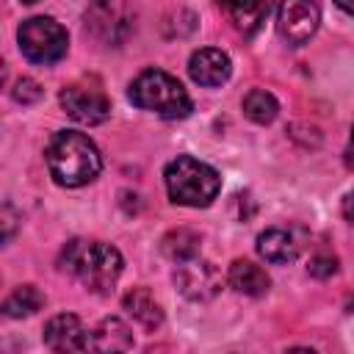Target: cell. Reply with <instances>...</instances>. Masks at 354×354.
I'll return each mask as SVG.
<instances>
[{
    "instance_id": "14",
    "label": "cell",
    "mask_w": 354,
    "mask_h": 354,
    "mask_svg": "<svg viewBox=\"0 0 354 354\" xmlns=\"http://www.w3.org/2000/svg\"><path fill=\"white\" fill-rule=\"evenodd\" d=\"M88 348H94V351H127V348H133L130 326L122 318H102L100 326L91 332Z\"/></svg>"
},
{
    "instance_id": "4",
    "label": "cell",
    "mask_w": 354,
    "mask_h": 354,
    "mask_svg": "<svg viewBox=\"0 0 354 354\" xmlns=\"http://www.w3.org/2000/svg\"><path fill=\"white\" fill-rule=\"evenodd\" d=\"M130 100L133 105L152 111L163 119H185L191 113V97L183 88V83L160 69H147L130 83Z\"/></svg>"
},
{
    "instance_id": "24",
    "label": "cell",
    "mask_w": 354,
    "mask_h": 354,
    "mask_svg": "<svg viewBox=\"0 0 354 354\" xmlns=\"http://www.w3.org/2000/svg\"><path fill=\"white\" fill-rule=\"evenodd\" d=\"M343 216H346L348 221H354V191L343 199Z\"/></svg>"
},
{
    "instance_id": "21",
    "label": "cell",
    "mask_w": 354,
    "mask_h": 354,
    "mask_svg": "<svg viewBox=\"0 0 354 354\" xmlns=\"http://www.w3.org/2000/svg\"><path fill=\"white\" fill-rule=\"evenodd\" d=\"M307 271L313 274V277H332L335 271H337V260L335 257H329V254H318V257H313L310 260V266H307Z\"/></svg>"
},
{
    "instance_id": "13",
    "label": "cell",
    "mask_w": 354,
    "mask_h": 354,
    "mask_svg": "<svg viewBox=\"0 0 354 354\" xmlns=\"http://www.w3.org/2000/svg\"><path fill=\"white\" fill-rule=\"evenodd\" d=\"M227 282H230V288H235L243 296H266L271 288L268 274L252 260H232V266L227 271Z\"/></svg>"
},
{
    "instance_id": "15",
    "label": "cell",
    "mask_w": 354,
    "mask_h": 354,
    "mask_svg": "<svg viewBox=\"0 0 354 354\" xmlns=\"http://www.w3.org/2000/svg\"><path fill=\"white\" fill-rule=\"evenodd\" d=\"M257 252L268 263H290L296 257V252H299V243L293 241V235L288 230L271 227V230L257 235Z\"/></svg>"
},
{
    "instance_id": "20",
    "label": "cell",
    "mask_w": 354,
    "mask_h": 354,
    "mask_svg": "<svg viewBox=\"0 0 354 354\" xmlns=\"http://www.w3.org/2000/svg\"><path fill=\"white\" fill-rule=\"evenodd\" d=\"M11 97H14L17 102H22V105H30V102H36V100L41 97V88H39V83H36V80L22 77V80H17V86H14V91H11Z\"/></svg>"
},
{
    "instance_id": "22",
    "label": "cell",
    "mask_w": 354,
    "mask_h": 354,
    "mask_svg": "<svg viewBox=\"0 0 354 354\" xmlns=\"http://www.w3.org/2000/svg\"><path fill=\"white\" fill-rule=\"evenodd\" d=\"M346 166L354 169V127H351V136H348V144H346Z\"/></svg>"
},
{
    "instance_id": "8",
    "label": "cell",
    "mask_w": 354,
    "mask_h": 354,
    "mask_svg": "<svg viewBox=\"0 0 354 354\" xmlns=\"http://www.w3.org/2000/svg\"><path fill=\"white\" fill-rule=\"evenodd\" d=\"M318 22H321V6L315 0H282L279 3L277 28L288 44L299 47L310 41L313 33L318 30Z\"/></svg>"
},
{
    "instance_id": "2",
    "label": "cell",
    "mask_w": 354,
    "mask_h": 354,
    "mask_svg": "<svg viewBox=\"0 0 354 354\" xmlns=\"http://www.w3.org/2000/svg\"><path fill=\"white\" fill-rule=\"evenodd\" d=\"M61 268L69 271L91 293H108L122 274V254L111 243L69 241L61 252Z\"/></svg>"
},
{
    "instance_id": "19",
    "label": "cell",
    "mask_w": 354,
    "mask_h": 354,
    "mask_svg": "<svg viewBox=\"0 0 354 354\" xmlns=\"http://www.w3.org/2000/svg\"><path fill=\"white\" fill-rule=\"evenodd\" d=\"M277 111H279V102L274 100V94L263 91V88H252L246 97H243V113L257 122V124H268L277 119Z\"/></svg>"
},
{
    "instance_id": "5",
    "label": "cell",
    "mask_w": 354,
    "mask_h": 354,
    "mask_svg": "<svg viewBox=\"0 0 354 354\" xmlns=\"http://www.w3.org/2000/svg\"><path fill=\"white\" fill-rule=\"evenodd\" d=\"M19 50L33 64H55L66 55L69 36L53 17H30L17 30Z\"/></svg>"
},
{
    "instance_id": "3",
    "label": "cell",
    "mask_w": 354,
    "mask_h": 354,
    "mask_svg": "<svg viewBox=\"0 0 354 354\" xmlns=\"http://www.w3.org/2000/svg\"><path fill=\"white\" fill-rule=\"evenodd\" d=\"M163 177H166V191L171 202L185 207H207L221 191L218 171L191 155H177L166 166Z\"/></svg>"
},
{
    "instance_id": "18",
    "label": "cell",
    "mask_w": 354,
    "mask_h": 354,
    "mask_svg": "<svg viewBox=\"0 0 354 354\" xmlns=\"http://www.w3.org/2000/svg\"><path fill=\"white\" fill-rule=\"evenodd\" d=\"M41 304H44V296H41L33 285H19V288L3 301V313H6L8 318H28V315H33Z\"/></svg>"
},
{
    "instance_id": "17",
    "label": "cell",
    "mask_w": 354,
    "mask_h": 354,
    "mask_svg": "<svg viewBox=\"0 0 354 354\" xmlns=\"http://www.w3.org/2000/svg\"><path fill=\"white\" fill-rule=\"evenodd\" d=\"M160 249H163V254H166L169 260L185 263V260H191V257L199 254V235H196L194 230H188V227L169 230V232L163 235V241H160Z\"/></svg>"
},
{
    "instance_id": "9",
    "label": "cell",
    "mask_w": 354,
    "mask_h": 354,
    "mask_svg": "<svg viewBox=\"0 0 354 354\" xmlns=\"http://www.w3.org/2000/svg\"><path fill=\"white\" fill-rule=\"evenodd\" d=\"M61 105L80 124H100L111 113L108 97L97 86H83V83L64 86L61 88Z\"/></svg>"
},
{
    "instance_id": "25",
    "label": "cell",
    "mask_w": 354,
    "mask_h": 354,
    "mask_svg": "<svg viewBox=\"0 0 354 354\" xmlns=\"http://www.w3.org/2000/svg\"><path fill=\"white\" fill-rule=\"evenodd\" d=\"M335 3H337L346 14H351V17H354V0H335Z\"/></svg>"
},
{
    "instance_id": "11",
    "label": "cell",
    "mask_w": 354,
    "mask_h": 354,
    "mask_svg": "<svg viewBox=\"0 0 354 354\" xmlns=\"http://www.w3.org/2000/svg\"><path fill=\"white\" fill-rule=\"evenodd\" d=\"M232 72L230 55L216 47H202L188 61V75L199 86H221Z\"/></svg>"
},
{
    "instance_id": "23",
    "label": "cell",
    "mask_w": 354,
    "mask_h": 354,
    "mask_svg": "<svg viewBox=\"0 0 354 354\" xmlns=\"http://www.w3.org/2000/svg\"><path fill=\"white\" fill-rule=\"evenodd\" d=\"M3 224H6V235H3V238L8 241V238H11V227H14V216H11V207H8V205L3 207Z\"/></svg>"
},
{
    "instance_id": "10",
    "label": "cell",
    "mask_w": 354,
    "mask_h": 354,
    "mask_svg": "<svg viewBox=\"0 0 354 354\" xmlns=\"http://www.w3.org/2000/svg\"><path fill=\"white\" fill-rule=\"evenodd\" d=\"M44 343L53 351H86L91 343V335L86 332V326L80 324L77 315L72 313H61L53 315L44 326Z\"/></svg>"
},
{
    "instance_id": "26",
    "label": "cell",
    "mask_w": 354,
    "mask_h": 354,
    "mask_svg": "<svg viewBox=\"0 0 354 354\" xmlns=\"http://www.w3.org/2000/svg\"><path fill=\"white\" fill-rule=\"evenodd\" d=\"M22 3H36V0H22Z\"/></svg>"
},
{
    "instance_id": "7",
    "label": "cell",
    "mask_w": 354,
    "mask_h": 354,
    "mask_svg": "<svg viewBox=\"0 0 354 354\" xmlns=\"http://www.w3.org/2000/svg\"><path fill=\"white\" fill-rule=\"evenodd\" d=\"M221 271L207 263V260H185V263H177V271H174V285L177 290L191 299V301H210L218 296L221 290Z\"/></svg>"
},
{
    "instance_id": "16",
    "label": "cell",
    "mask_w": 354,
    "mask_h": 354,
    "mask_svg": "<svg viewBox=\"0 0 354 354\" xmlns=\"http://www.w3.org/2000/svg\"><path fill=\"white\" fill-rule=\"evenodd\" d=\"M124 310L149 332H155L160 324H163V310L160 304L155 301V296L147 290V288H133L130 293H124Z\"/></svg>"
},
{
    "instance_id": "6",
    "label": "cell",
    "mask_w": 354,
    "mask_h": 354,
    "mask_svg": "<svg viewBox=\"0 0 354 354\" xmlns=\"http://www.w3.org/2000/svg\"><path fill=\"white\" fill-rule=\"evenodd\" d=\"M86 30L105 47H119L133 30V11L124 0H94L86 11Z\"/></svg>"
},
{
    "instance_id": "1",
    "label": "cell",
    "mask_w": 354,
    "mask_h": 354,
    "mask_svg": "<svg viewBox=\"0 0 354 354\" xmlns=\"http://www.w3.org/2000/svg\"><path fill=\"white\" fill-rule=\"evenodd\" d=\"M44 158H47V169H50L53 180L64 188L86 185L102 169L100 149L94 147V141L86 133H77V130L55 133Z\"/></svg>"
},
{
    "instance_id": "12",
    "label": "cell",
    "mask_w": 354,
    "mask_h": 354,
    "mask_svg": "<svg viewBox=\"0 0 354 354\" xmlns=\"http://www.w3.org/2000/svg\"><path fill=\"white\" fill-rule=\"evenodd\" d=\"M216 3L241 33H254L274 6V0H216Z\"/></svg>"
}]
</instances>
